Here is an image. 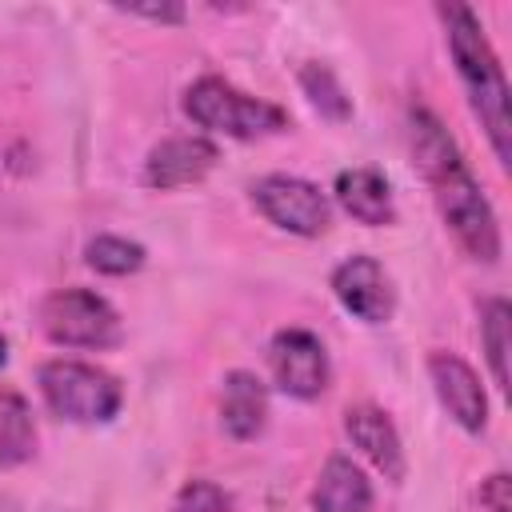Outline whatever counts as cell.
I'll return each instance as SVG.
<instances>
[{
  "label": "cell",
  "mask_w": 512,
  "mask_h": 512,
  "mask_svg": "<svg viewBox=\"0 0 512 512\" xmlns=\"http://www.w3.org/2000/svg\"><path fill=\"white\" fill-rule=\"evenodd\" d=\"M408 136H412V156H416L424 180L432 184L436 208H440L444 224L452 228V236L460 240V248L468 256H476L480 264H496L500 260V224H496V212H492L488 196L480 192L476 176L468 172L456 140L444 132V124L428 108L408 112Z\"/></svg>",
  "instance_id": "6da1fadb"
},
{
  "label": "cell",
  "mask_w": 512,
  "mask_h": 512,
  "mask_svg": "<svg viewBox=\"0 0 512 512\" xmlns=\"http://www.w3.org/2000/svg\"><path fill=\"white\" fill-rule=\"evenodd\" d=\"M440 16L448 24V52L464 80L472 112L480 116V128L488 132L496 160L508 164L512 160V120H508V84H504L500 60L468 4H448V8H440Z\"/></svg>",
  "instance_id": "7a4b0ae2"
},
{
  "label": "cell",
  "mask_w": 512,
  "mask_h": 512,
  "mask_svg": "<svg viewBox=\"0 0 512 512\" xmlns=\"http://www.w3.org/2000/svg\"><path fill=\"white\" fill-rule=\"evenodd\" d=\"M184 112L192 116V124H200L208 132L236 136V140H256V136L288 128V112L284 108L248 96V92L224 84L220 76H200L184 92Z\"/></svg>",
  "instance_id": "3957f363"
},
{
  "label": "cell",
  "mask_w": 512,
  "mask_h": 512,
  "mask_svg": "<svg viewBox=\"0 0 512 512\" xmlns=\"http://www.w3.org/2000/svg\"><path fill=\"white\" fill-rule=\"evenodd\" d=\"M36 380L48 408L72 424H108L124 400L116 376L80 360H48Z\"/></svg>",
  "instance_id": "277c9868"
},
{
  "label": "cell",
  "mask_w": 512,
  "mask_h": 512,
  "mask_svg": "<svg viewBox=\"0 0 512 512\" xmlns=\"http://www.w3.org/2000/svg\"><path fill=\"white\" fill-rule=\"evenodd\" d=\"M40 328L64 348H112L120 340L116 308L88 288H60L40 304Z\"/></svg>",
  "instance_id": "5b68a950"
},
{
  "label": "cell",
  "mask_w": 512,
  "mask_h": 512,
  "mask_svg": "<svg viewBox=\"0 0 512 512\" xmlns=\"http://www.w3.org/2000/svg\"><path fill=\"white\" fill-rule=\"evenodd\" d=\"M252 200L276 228H284L292 236H320L332 220L328 196L300 176H284V172L264 176L252 184Z\"/></svg>",
  "instance_id": "8992f818"
},
{
  "label": "cell",
  "mask_w": 512,
  "mask_h": 512,
  "mask_svg": "<svg viewBox=\"0 0 512 512\" xmlns=\"http://www.w3.org/2000/svg\"><path fill=\"white\" fill-rule=\"evenodd\" d=\"M268 364H272L280 392H288L296 400H316L328 388V352H324L320 336H312L308 328L276 332L272 348H268Z\"/></svg>",
  "instance_id": "52a82bcc"
},
{
  "label": "cell",
  "mask_w": 512,
  "mask_h": 512,
  "mask_svg": "<svg viewBox=\"0 0 512 512\" xmlns=\"http://www.w3.org/2000/svg\"><path fill=\"white\" fill-rule=\"evenodd\" d=\"M332 292L336 300L364 324H384L392 320L396 308V292L388 272L380 268V260L372 256H348L336 272H332Z\"/></svg>",
  "instance_id": "ba28073f"
},
{
  "label": "cell",
  "mask_w": 512,
  "mask_h": 512,
  "mask_svg": "<svg viewBox=\"0 0 512 512\" xmlns=\"http://www.w3.org/2000/svg\"><path fill=\"white\" fill-rule=\"evenodd\" d=\"M428 376L436 384L440 404L464 432H484L488 424V396L480 388V376L456 356V352H432L428 356Z\"/></svg>",
  "instance_id": "9c48e42d"
},
{
  "label": "cell",
  "mask_w": 512,
  "mask_h": 512,
  "mask_svg": "<svg viewBox=\"0 0 512 512\" xmlns=\"http://www.w3.org/2000/svg\"><path fill=\"white\" fill-rule=\"evenodd\" d=\"M216 164V144L204 140V136H168L160 140L148 160H144V184L148 188H184V184H196L212 172Z\"/></svg>",
  "instance_id": "30bf717a"
},
{
  "label": "cell",
  "mask_w": 512,
  "mask_h": 512,
  "mask_svg": "<svg viewBox=\"0 0 512 512\" xmlns=\"http://www.w3.org/2000/svg\"><path fill=\"white\" fill-rule=\"evenodd\" d=\"M344 432L348 440L388 476V480H400L404 476V448H400V436H396V424L372 408V404H356L344 412Z\"/></svg>",
  "instance_id": "8fae6325"
},
{
  "label": "cell",
  "mask_w": 512,
  "mask_h": 512,
  "mask_svg": "<svg viewBox=\"0 0 512 512\" xmlns=\"http://www.w3.org/2000/svg\"><path fill=\"white\" fill-rule=\"evenodd\" d=\"M268 420V392L252 372H228L220 392V424L232 440H256Z\"/></svg>",
  "instance_id": "7c38bea8"
},
{
  "label": "cell",
  "mask_w": 512,
  "mask_h": 512,
  "mask_svg": "<svg viewBox=\"0 0 512 512\" xmlns=\"http://www.w3.org/2000/svg\"><path fill=\"white\" fill-rule=\"evenodd\" d=\"M336 200L340 208L368 224V228H380V224H392L396 220V204H392V188L388 180L376 172V168H348L336 176Z\"/></svg>",
  "instance_id": "4fadbf2b"
},
{
  "label": "cell",
  "mask_w": 512,
  "mask_h": 512,
  "mask_svg": "<svg viewBox=\"0 0 512 512\" xmlns=\"http://www.w3.org/2000/svg\"><path fill=\"white\" fill-rule=\"evenodd\" d=\"M316 512H372V484L348 456H332L312 488Z\"/></svg>",
  "instance_id": "5bb4252c"
},
{
  "label": "cell",
  "mask_w": 512,
  "mask_h": 512,
  "mask_svg": "<svg viewBox=\"0 0 512 512\" xmlns=\"http://www.w3.org/2000/svg\"><path fill=\"white\" fill-rule=\"evenodd\" d=\"M36 448V424L32 408L20 392L0 388V468H16Z\"/></svg>",
  "instance_id": "9a60e30c"
},
{
  "label": "cell",
  "mask_w": 512,
  "mask_h": 512,
  "mask_svg": "<svg viewBox=\"0 0 512 512\" xmlns=\"http://www.w3.org/2000/svg\"><path fill=\"white\" fill-rule=\"evenodd\" d=\"M480 336H484V348H488V364H492L496 388H508V336H512V308H508V300L496 296V300L484 304Z\"/></svg>",
  "instance_id": "2e32d148"
},
{
  "label": "cell",
  "mask_w": 512,
  "mask_h": 512,
  "mask_svg": "<svg viewBox=\"0 0 512 512\" xmlns=\"http://www.w3.org/2000/svg\"><path fill=\"white\" fill-rule=\"evenodd\" d=\"M84 260H88V268H96L104 276H128L144 264V248L124 236H96V240H88Z\"/></svg>",
  "instance_id": "e0dca14e"
},
{
  "label": "cell",
  "mask_w": 512,
  "mask_h": 512,
  "mask_svg": "<svg viewBox=\"0 0 512 512\" xmlns=\"http://www.w3.org/2000/svg\"><path fill=\"white\" fill-rule=\"evenodd\" d=\"M300 88H304V96L320 108V116H328V120H348V116H352V104H348L340 80H336L324 64H304V68H300Z\"/></svg>",
  "instance_id": "ac0fdd59"
},
{
  "label": "cell",
  "mask_w": 512,
  "mask_h": 512,
  "mask_svg": "<svg viewBox=\"0 0 512 512\" xmlns=\"http://www.w3.org/2000/svg\"><path fill=\"white\" fill-rule=\"evenodd\" d=\"M228 508H232V496L212 480H188L172 504V512H228Z\"/></svg>",
  "instance_id": "d6986e66"
},
{
  "label": "cell",
  "mask_w": 512,
  "mask_h": 512,
  "mask_svg": "<svg viewBox=\"0 0 512 512\" xmlns=\"http://www.w3.org/2000/svg\"><path fill=\"white\" fill-rule=\"evenodd\" d=\"M480 504H488L492 512H512V500H508V476H504V472H496V476L484 480V488H480Z\"/></svg>",
  "instance_id": "ffe728a7"
},
{
  "label": "cell",
  "mask_w": 512,
  "mask_h": 512,
  "mask_svg": "<svg viewBox=\"0 0 512 512\" xmlns=\"http://www.w3.org/2000/svg\"><path fill=\"white\" fill-rule=\"evenodd\" d=\"M128 16H144V20H160V24H180L184 8L180 4H136V8H120Z\"/></svg>",
  "instance_id": "44dd1931"
},
{
  "label": "cell",
  "mask_w": 512,
  "mask_h": 512,
  "mask_svg": "<svg viewBox=\"0 0 512 512\" xmlns=\"http://www.w3.org/2000/svg\"><path fill=\"white\" fill-rule=\"evenodd\" d=\"M4 360H8V340H4V332H0V368H4Z\"/></svg>",
  "instance_id": "7402d4cb"
}]
</instances>
